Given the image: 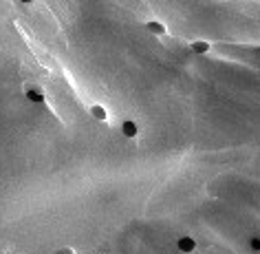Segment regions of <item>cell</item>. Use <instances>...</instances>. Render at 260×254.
Wrapping results in <instances>:
<instances>
[{
  "label": "cell",
  "mask_w": 260,
  "mask_h": 254,
  "mask_svg": "<svg viewBox=\"0 0 260 254\" xmlns=\"http://www.w3.org/2000/svg\"><path fill=\"white\" fill-rule=\"evenodd\" d=\"M91 115L95 117L97 122H106V120H108V111L104 109L102 104H93V106H91Z\"/></svg>",
  "instance_id": "cell-6"
},
{
  "label": "cell",
  "mask_w": 260,
  "mask_h": 254,
  "mask_svg": "<svg viewBox=\"0 0 260 254\" xmlns=\"http://www.w3.org/2000/svg\"><path fill=\"white\" fill-rule=\"evenodd\" d=\"M146 29H148V34H154V36H165L168 34V27H165L163 22H159V20H148L146 22Z\"/></svg>",
  "instance_id": "cell-4"
},
{
  "label": "cell",
  "mask_w": 260,
  "mask_h": 254,
  "mask_svg": "<svg viewBox=\"0 0 260 254\" xmlns=\"http://www.w3.org/2000/svg\"><path fill=\"white\" fill-rule=\"evenodd\" d=\"M249 250H252V252H260V237H252V239H249Z\"/></svg>",
  "instance_id": "cell-7"
},
{
  "label": "cell",
  "mask_w": 260,
  "mask_h": 254,
  "mask_svg": "<svg viewBox=\"0 0 260 254\" xmlns=\"http://www.w3.org/2000/svg\"><path fill=\"white\" fill-rule=\"evenodd\" d=\"M177 248L183 254H192L196 250V241L192 237H181V239H177Z\"/></svg>",
  "instance_id": "cell-2"
},
{
  "label": "cell",
  "mask_w": 260,
  "mask_h": 254,
  "mask_svg": "<svg viewBox=\"0 0 260 254\" xmlns=\"http://www.w3.org/2000/svg\"><path fill=\"white\" fill-rule=\"evenodd\" d=\"M190 49L194 51L196 55H205V53H210V49H212V44L207 40H194L190 44Z\"/></svg>",
  "instance_id": "cell-5"
},
{
  "label": "cell",
  "mask_w": 260,
  "mask_h": 254,
  "mask_svg": "<svg viewBox=\"0 0 260 254\" xmlns=\"http://www.w3.org/2000/svg\"><path fill=\"white\" fill-rule=\"evenodd\" d=\"M53 254H75V250H73V248L62 246V248H58V250H53Z\"/></svg>",
  "instance_id": "cell-8"
},
{
  "label": "cell",
  "mask_w": 260,
  "mask_h": 254,
  "mask_svg": "<svg viewBox=\"0 0 260 254\" xmlns=\"http://www.w3.org/2000/svg\"><path fill=\"white\" fill-rule=\"evenodd\" d=\"M119 128H121V135H124V137H128V139H132V137H137V135H139V126H137L132 120H124Z\"/></svg>",
  "instance_id": "cell-3"
},
{
  "label": "cell",
  "mask_w": 260,
  "mask_h": 254,
  "mask_svg": "<svg viewBox=\"0 0 260 254\" xmlns=\"http://www.w3.org/2000/svg\"><path fill=\"white\" fill-rule=\"evenodd\" d=\"M25 97L29 102H33V104H42V102H44V91H42L40 86H36V84H31V86H27Z\"/></svg>",
  "instance_id": "cell-1"
}]
</instances>
